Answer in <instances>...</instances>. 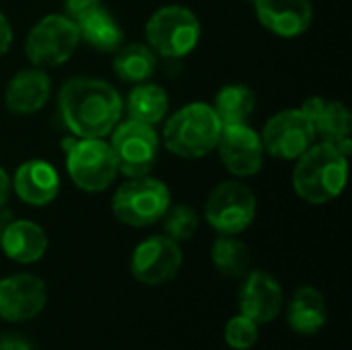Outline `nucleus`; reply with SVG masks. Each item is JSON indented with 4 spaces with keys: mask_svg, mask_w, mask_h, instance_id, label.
<instances>
[{
    "mask_svg": "<svg viewBox=\"0 0 352 350\" xmlns=\"http://www.w3.org/2000/svg\"><path fill=\"white\" fill-rule=\"evenodd\" d=\"M124 101L113 85L101 78H68L58 93V111L76 138H105L122 118Z\"/></svg>",
    "mask_w": 352,
    "mask_h": 350,
    "instance_id": "1",
    "label": "nucleus"
},
{
    "mask_svg": "<svg viewBox=\"0 0 352 350\" xmlns=\"http://www.w3.org/2000/svg\"><path fill=\"white\" fill-rule=\"evenodd\" d=\"M250 2H256V0H250Z\"/></svg>",
    "mask_w": 352,
    "mask_h": 350,
    "instance_id": "32",
    "label": "nucleus"
},
{
    "mask_svg": "<svg viewBox=\"0 0 352 350\" xmlns=\"http://www.w3.org/2000/svg\"><path fill=\"white\" fill-rule=\"evenodd\" d=\"M214 113L223 126L248 124L250 116L256 109V93L241 83H231L214 95Z\"/></svg>",
    "mask_w": 352,
    "mask_h": 350,
    "instance_id": "24",
    "label": "nucleus"
},
{
    "mask_svg": "<svg viewBox=\"0 0 352 350\" xmlns=\"http://www.w3.org/2000/svg\"><path fill=\"white\" fill-rule=\"evenodd\" d=\"M113 72L126 83H146L157 68L155 52L144 43H128L113 52Z\"/></svg>",
    "mask_w": 352,
    "mask_h": 350,
    "instance_id": "23",
    "label": "nucleus"
},
{
    "mask_svg": "<svg viewBox=\"0 0 352 350\" xmlns=\"http://www.w3.org/2000/svg\"><path fill=\"white\" fill-rule=\"evenodd\" d=\"M198 227H200V217L188 204L169 206L165 217H163V231H165V235L171 237L177 243L192 239L196 235Z\"/></svg>",
    "mask_w": 352,
    "mask_h": 350,
    "instance_id": "26",
    "label": "nucleus"
},
{
    "mask_svg": "<svg viewBox=\"0 0 352 350\" xmlns=\"http://www.w3.org/2000/svg\"><path fill=\"white\" fill-rule=\"evenodd\" d=\"M184 264V254L177 241L167 235H153L140 241L130 260L132 276L148 287L165 285L177 276Z\"/></svg>",
    "mask_w": 352,
    "mask_h": 350,
    "instance_id": "11",
    "label": "nucleus"
},
{
    "mask_svg": "<svg viewBox=\"0 0 352 350\" xmlns=\"http://www.w3.org/2000/svg\"><path fill=\"white\" fill-rule=\"evenodd\" d=\"M223 165L235 177L256 175L264 165V144L260 134L248 124L223 126L217 149Z\"/></svg>",
    "mask_w": 352,
    "mask_h": 350,
    "instance_id": "12",
    "label": "nucleus"
},
{
    "mask_svg": "<svg viewBox=\"0 0 352 350\" xmlns=\"http://www.w3.org/2000/svg\"><path fill=\"white\" fill-rule=\"evenodd\" d=\"M109 146L118 161V171L126 177L148 175L159 157V136L155 126L130 118L126 122H118L111 130Z\"/></svg>",
    "mask_w": 352,
    "mask_h": 350,
    "instance_id": "9",
    "label": "nucleus"
},
{
    "mask_svg": "<svg viewBox=\"0 0 352 350\" xmlns=\"http://www.w3.org/2000/svg\"><path fill=\"white\" fill-rule=\"evenodd\" d=\"M328 320L326 299L316 287H299L287 307V322L293 332L301 336L318 334Z\"/></svg>",
    "mask_w": 352,
    "mask_h": 350,
    "instance_id": "20",
    "label": "nucleus"
},
{
    "mask_svg": "<svg viewBox=\"0 0 352 350\" xmlns=\"http://www.w3.org/2000/svg\"><path fill=\"white\" fill-rule=\"evenodd\" d=\"M258 200L250 186L229 179L219 184L204 204V219L219 235H239L256 219Z\"/></svg>",
    "mask_w": 352,
    "mask_h": 350,
    "instance_id": "7",
    "label": "nucleus"
},
{
    "mask_svg": "<svg viewBox=\"0 0 352 350\" xmlns=\"http://www.w3.org/2000/svg\"><path fill=\"white\" fill-rule=\"evenodd\" d=\"M66 169L76 188L99 194L118 177V161L103 138H76L66 149Z\"/></svg>",
    "mask_w": 352,
    "mask_h": 350,
    "instance_id": "6",
    "label": "nucleus"
},
{
    "mask_svg": "<svg viewBox=\"0 0 352 350\" xmlns=\"http://www.w3.org/2000/svg\"><path fill=\"white\" fill-rule=\"evenodd\" d=\"M0 231H2V225H0Z\"/></svg>",
    "mask_w": 352,
    "mask_h": 350,
    "instance_id": "33",
    "label": "nucleus"
},
{
    "mask_svg": "<svg viewBox=\"0 0 352 350\" xmlns=\"http://www.w3.org/2000/svg\"><path fill=\"white\" fill-rule=\"evenodd\" d=\"M78 43L80 35L76 23L66 14L52 12L31 27L25 41V52L33 66L47 68L70 60Z\"/></svg>",
    "mask_w": 352,
    "mask_h": 350,
    "instance_id": "8",
    "label": "nucleus"
},
{
    "mask_svg": "<svg viewBox=\"0 0 352 350\" xmlns=\"http://www.w3.org/2000/svg\"><path fill=\"white\" fill-rule=\"evenodd\" d=\"M99 6H101V0H64V14L72 19L74 23H78L82 17L97 10Z\"/></svg>",
    "mask_w": 352,
    "mask_h": 350,
    "instance_id": "28",
    "label": "nucleus"
},
{
    "mask_svg": "<svg viewBox=\"0 0 352 350\" xmlns=\"http://www.w3.org/2000/svg\"><path fill=\"white\" fill-rule=\"evenodd\" d=\"M76 27H78L80 41L89 43L97 52L113 54L124 43V29H122V25L103 6H99L97 10L89 12L87 17H82L76 23Z\"/></svg>",
    "mask_w": 352,
    "mask_h": 350,
    "instance_id": "21",
    "label": "nucleus"
},
{
    "mask_svg": "<svg viewBox=\"0 0 352 350\" xmlns=\"http://www.w3.org/2000/svg\"><path fill=\"white\" fill-rule=\"evenodd\" d=\"M260 23L283 39L303 35L314 19L311 0H256Z\"/></svg>",
    "mask_w": 352,
    "mask_h": 350,
    "instance_id": "15",
    "label": "nucleus"
},
{
    "mask_svg": "<svg viewBox=\"0 0 352 350\" xmlns=\"http://www.w3.org/2000/svg\"><path fill=\"white\" fill-rule=\"evenodd\" d=\"M212 266L227 278H243L252 266L250 248L237 235H219L210 250Z\"/></svg>",
    "mask_w": 352,
    "mask_h": 350,
    "instance_id": "25",
    "label": "nucleus"
},
{
    "mask_svg": "<svg viewBox=\"0 0 352 350\" xmlns=\"http://www.w3.org/2000/svg\"><path fill=\"white\" fill-rule=\"evenodd\" d=\"M12 45V27L8 19L0 12V56H4Z\"/></svg>",
    "mask_w": 352,
    "mask_h": 350,
    "instance_id": "30",
    "label": "nucleus"
},
{
    "mask_svg": "<svg viewBox=\"0 0 352 350\" xmlns=\"http://www.w3.org/2000/svg\"><path fill=\"white\" fill-rule=\"evenodd\" d=\"M293 188L297 196L309 204H328L336 200L349 177V157L332 142H314L299 159H295Z\"/></svg>",
    "mask_w": 352,
    "mask_h": 350,
    "instance_id": "2",
    "label": "nucleus"
},
{
    "mask_svg": "<svg viewBox=\"0 0 352 350\" xmlns=\"http://www.w3.org/2000/svg\"><path fill=\"white\" fill-rule=\"evenodd\" d=\"M223 124L208 103H190L177 109L163 130L167 151L182 159H200L217 149Z\"/></svg>",
    "mask_w": 352,
    "mask_h": 350,
    "instance_id": "3",
    "label": "nucleus"
},
{
    "mask_svg": "<svg viewBox=\"0 0 352 350\" xmlns=\"http://www.w3.org/2000/svg\"><path fill=\"white\" fill-rule=\"evenodd\" d=\"M0 350H33V344L25 336L8 332L0 336Z\"/></svg>",
    "mask_w": 352,
    "mask_h": 350,
    "instance_id": "29",
    "label": "nucleus"
},
{
    "mask_svg": "<svg viewBox=\"0 0 352 350\" xmlns=\"http://www.w3.org/2000/svg\"><path fill=\"white\" fill-rule=\"evenodd\" d=\"M258 324L248 316H233L225 326V342L233 350H250L258 342Z\"/></svg>",
    "mask_w": 352,
    "mask_h": 350,
    "instance_id": "27",
    "label": "nucleus"
},
{
    "mask_svg": "<svg viewBox=\"0 0 352 350\" xmlns=\"http://www.w3.org/2000/svg\"><path fill=\"white\" fill-rule=\"evenodd\" d=\"M45 303L47 289L39 276L23 272L0 281V318L4 322H29L43 311Z\"/></svg>",
    "mask_w": 352,
    "mask_h": 350,
    "instance_id": "13",
    "label": "nucleus"
},
{
    "mask_svg": "<svg viewBox=\"0 0 352 350\" xmlns=\"http://www.w3.org/2000/svg\"><path fill=\"white\" fill-rule=\"evenodd\" d=\"M301 109L311 120L316 138L336 144L338 140L351 136L352 116L344 103L326 101L322 97H309L307 101H303Z\"/></svg>",
    "mask_w": 352,
    "mask_h": 350,
    "instance_id": "19",
    "label": "nucleus"
},
{
    "mask_svg": "<svg viewBox=\"0 0 352 350\" xmlns=\"http://www.w3.org/2000/svg\"><path fill=\"white\" fill-rule=\"evenodd\" d=\"M198 17L179 4L161 6L151 14L144 27L146 45L165 58H184L192 54L200 41Z\"/></svg>",
    "mask_w": 352,
    "mask_h": 350,
    "instance_id": "5",
    "label": "nucleus"
},
{
    "mask_svg": "<svg viewBox=\"0 0 352 350\" xmlns=\"http://www.w3.org/2000/svg\"><path fill=\"white\" fill-rule=\"evenodd\" d=\"M12 188L25 204L45 206L54 202L60 192V175L47 161L31 159L14 171Z\"/></svg>",
    "mask_w": 352,
    "mask_h": 350,
    "instance_id": "17",
    "label": "nucleus"
},
{
    "mask_svg": "<svg viewBox=\"0 0 352 350\" xmlns=\"http://www.w3.org/2000/svg\"><path fill=\"white\" fill-rule=\"evenodd\" d=\"M260 138L264 151L272 157L283 161H295L316 142V130L301 107L283 109L264 124Z\"/></svg>",
    "mask_w": 352,
    "mask_h": 350,
    "instance_id": "10",
    "label": "nucleus"
},
{
    "mask_svg": "<svg viewBox=\"0 0 352 350\" xmlns=\"http://www.w3.org/2000/svg\"><path fill=\"white\" fill-rule=\"evenodd\" d=\"M171 206V192L169 188L151 175L142 177H128L111 200L113 217L128 225V227H151L161 221Z\"/></svg>",
    "mask_w": 352,
    "mask_h": 350,
    "instance_id": "4",
    "label": "nucleus"
},
{
    "mask_svg": "<svg viewBox=\"0 0 352 350\" xmlns=\"http://www.w3.org/2000/svg\"><path fill=\"white\" fill-rule=\"evenodd\" d=\"M0 248L16 264H35L47 252V235L33 221H8L0 231Z\"/></svg>",
    "mask_w": 352,
    "mask_h": 350,
    "instance_id": "18",
    "label": "nucleus"
},
{
    "mask_svg": "<svg viewBox=\"0 0 352 350\" xmlns=\"http://www.w3.org/2000/svg\"><path fill=\"white\" fill-rule=\"evenodd\" d=\"M10 188H12V182H10V177H8V173L0 167V208L8 202Z\"/></svg>",
    "mask_w": 352,
    "mask_h": 350,
    "instance_id": "31",
    "label": "nucleus"
},
{
    "mask_svg": "<svg viewBox=\"0 0 352 350\" xmlns=\"http://www.w3.org/2000/svg\"><path fill=\"white\" fill-rule=\"evenodd\" d=\"M285 307V293L280 283L266 270H250L239 289V309L258 326L268 324L280 316Z\"/></svg>",
    "mask_w": 352,
    "mask_h": 350,
    "instance_id": "14",
    "label": "nucleus"
},
{
    "mask_svg": "<svg viewBox=\"0 0 352 350\" xmlns=\"http://www.w3.org/2000/svg\"><path fill=\"white\" fill-rule=\"evenodd\" d=\"M52 97V80L43 68L19 70L6 85L4 105L10 113L31 116L39 111Z\"/></svg>",
    "mask_w": 352,
    "mask_h": 350,
    "instance_id": "16",
    "label": "nucleus"
},
{
    "mask_svg": "<svg viewBox=\"0 0 352 350\" xmlns=\"http://www.w3.org/2000/svg\"><path fill=\"white\" fill-rule=\"evenodd\" d=\"M126 111L130 120L157 126L167 118V111H169L167 91L148 80L138 83L126 99Z\"/></svg>",
    "mask_w": 352,
    "mask_h": 350,
    "instance_id": "22",
    "label": "nucleus"
}]
</instances>
